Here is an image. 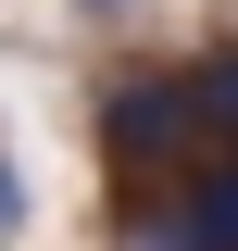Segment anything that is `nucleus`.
Returning a JSON list of instances; mask_svg holds the SVG:
<instances>
[{
  "label": "nucleus",
  "instance_id": "nucleus-5",
  "mask_svg": "<svg viewBox=\"0 0 238 251\" xmlns=\"http://www.w3.org/2000/svg\"><path fill=\"white\" fill-rule=\"evenodd\" d=\"M88 13H138V0H88Z\"/></svg>",
  "mask_w": 238,
  "mask_h": 251
},
{
  "label": "nucleus",
  "instance_id": "nucleus-4",
  "mask_svg": "<svg viewBox=\"0 0 238 251\" xmlns=\"http://www.w3.org/2000/svg\"><path fill=\"white\" fill-rule=\"evenodd\" d=\"M0 226H13V163H0Z\"/></svg>",
  "mask_w": 238,
  "mask_h": 251
},
{
  "label": "nucleus",
  "instance_id": "nucleus-3",
  "mask_svg": "<svg viewBox=\"0 0 238 251\" xmlns=\"http://www.w3.org/2000/svg\"><path fill=\"white\" fill-rule=\"evenodd\" d=\"M125 251H201V226H188V201H176V214H125Z\"/></svg>",
  "mask_w": 238,
  "mask_h": 251
},
{
  "label": "nucleus",
  "instance_id": "nucleus-1",
  "mask_svg": "<svg viewBox=\"0 0 238 251\" xmlns=\"http://www.w3.org/2000/svg\"><path fill=\"white\" fill-rule=\"evenodd\" d=\"M213 126H201V75H113V100H100V151L125 163V176H163V163H188Z\"/></svg>",
  "mask_w": 238,
  "mask_h": 251
},
{
  "label": "nucleus",
  "instance_id": "nucleus-2",
  "mask_svg": "<svg viewBox=\"0 0 238 251\" xmlns=\"http://www.w3.org/2000/svg\"><path fill=\"white\" fill-rule=\"evenodd\" d=\"M188 226H201V251H238V151L188 176Z\"/></svg>",
  "mask_w": 238,
  "mask_h": 251
}]
</instances>
